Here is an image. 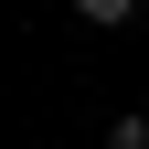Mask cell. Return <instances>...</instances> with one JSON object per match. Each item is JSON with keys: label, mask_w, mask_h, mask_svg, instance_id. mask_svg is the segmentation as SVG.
Returning <instances> with one entry per match:
<instances>
[{"label": "cell", "mask_w": 149, "mask_h": 149, "mask_svg": "<svg viewBox=\"0 0 149 149\" xmlns=\"http://www.w3.org/2000/svg\"><path fill=\"white\" fill-rule=\"evenodd\" d=\"M149 0H74V22H96V32H117V22H139Z\"/></svg>", "instance_id": "6da1fadb"}, {"label": "cell", "mask_w": 149, "mask_h": 149, "mask_svg": "<svg viewBox=\"0 0 149 149\" xmlns=\"http://www.w3.org/2000/svg\"><path fill=\"white\" fill-rule=\"evenodd\" d=\"M96 149H149V117H139V107H128V117H107V139Z\"/></svg>", "instance_id": "7a4b0ae2"}]
</instances>
